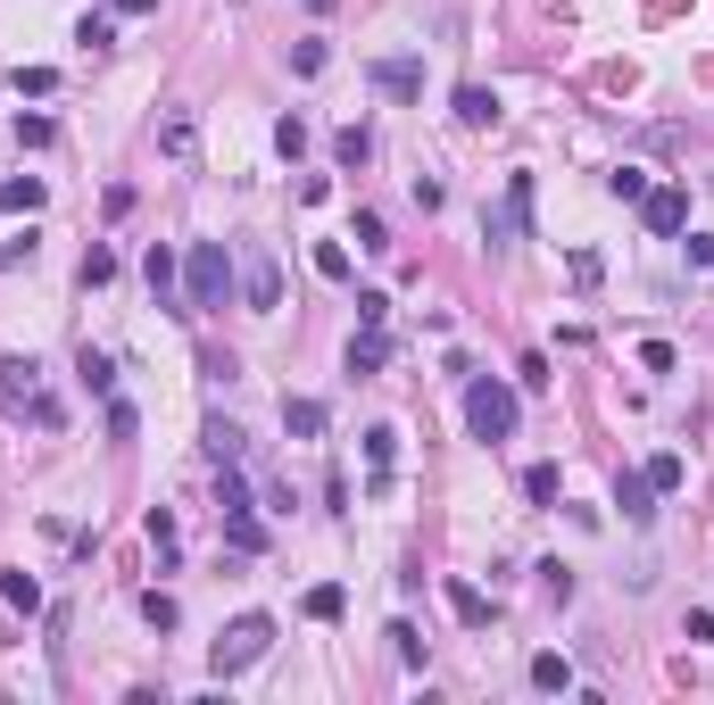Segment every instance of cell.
<instances>
[{"label": "cell", "mask_w": 714, "mask_h": 705, "mask_svg": "<svg viewBox=\"0 0 714 705\" xmlns=\"http://www.w3.org/2000/svg\"><path fill=\"white\" fill-rule=\"evenodd\" d=\"M233 299V258L225 242H191L183 249V316H216Z\"/></svg>", "instance_id": "cell-1"}, {"label": "cell", "mask_w": 714, "mask_h": 705, "mask_svg": "<svg viewBox=\"0 0 714 705\" xmlns=\"http://www.w3.org/2000/svg\"><path fill=\"white\" fill-rule=\"evenodd\" d=\"M266 648H275V614H233L225 639L208 648V672H216V681H233V672H249Z\"/></svg>", "instance_id": "cell-2"}, {"label": "cell", "mask_w": 714, "mask_h": 705, "mask_svg": "<svg viewBox=\"0 0 714 705\" xmlns=\"http://www.w3.org/2000/svg\"><path fill=\"white\" fill-rule=\"evenodd\" d=\"M0 407L34 415L42 432H58V399H42V366L34 357H0Z\"/></svg>", "instance_id": "cell-3"}, {"label": "cell", "mask_w": 714, "mask_h": 705, "mask_svg": "<svg viewBox=\"0 0 714 705\" xmlns=\"http://www.w3.org/2000/svg\"><path fill=\"white\" fill-rule=\"evenodd\" d=\"M466 432H473V440H507V432H515V390L490 382V373L466 382Z\"/></svg>", "instance_id": "cell-4"}, {"label": "cell", "mask_w": 714, "mask_h": 705, "mask_svg": "<svg viewBox=\"0 0 714 705\" xmlns=\"http://www.w3.org/2000/svg\"><path fill=\"white\" fill-rule=\"evenodd\" d=\"M242 299L258 307V316H275V307H282V275H275V258H266L258 242L242 249Z\"/></svg>", "instance_id": "cell-5"}, {"label": "cell", "mask_w": 714, "mask_h": 705, "mask_svg": "<svg viewBox=\"0 0 714 705\" xmlns=\"http://www.w3.org/2000/svg\"><path fill=\"white\" fill-rule=\"evenodd\" d=\"M225 515V548L233 557H266V523H258V506H216Z\"/></svg>", "instance_id": "cell-6"}, {"label": "cell", "mask_w": 714, "mask_h": 705, "mask_svg": "<svg viewBox=\"0 0 714 705\" xmlns=\"http://www.w3.org/2000/svg\"><path fill=\"white\" fill-rule=\"evenodd\" d=\"M639 216H648V233H665V242H673L681 224H690V200L665 183V191H648V200H639Z\"/></svg>", "instance_id": "cell-7"}, {"label": "cell", "mask_w": 714, "mask_h": 705, "mask_svg": "<svg viewBox=\"0 0 714 705\" xmlns=\"http://www.w3.org/2000/svg\"><path fill=\"white\" fill-rule=\"evenodd\" d=\"M375 83L391 100H424V67H415V58H375Z\"/></svg>", "instance_id": "cell-8"}, {"label": "cell", "mask_w": 714, "mask_h": 705, "mask_svg": "<svg viewBox=\"0 0 714 705\" xmlns=\"http://www.w3.org/2000/svg\"><path fill=\"white\" fill-rule=\"evenodd\" d=\"M158 149H167V158H191V149H200V116L167 109V116H158Z\"/></svg>", "instance_id": "cell-9"}, {"label": "cell", "mask_w": 714, "mask_h": 705, "mask_svg": "<svg viewBox=\"0 0 714 705\" xmlns=\"http://www.w3.org/2000/svg\"><path fill=\"white\" fill-rule=\"evenodd\" d=\"M391 457H399V432L375 424V432H366V482H375V490H391Z\"/></svg>", "instance_id": "cell-10"}, {"label": "cell", "mask_w": 714, "mask_h": 705, "mask_svg": "<svg viewBox=\"0 0 714 705\" xmlns=\"http://www.w3.org/2000/svg\"><path fill=\"white\" fill-rule=\"evenodd\" d=\"M615 506L632 523H648V515H657V482H648V473H615Z\"/></svg>", "instance_id": "cell-11"}, {"label": "cell", "mask_w": 714, "mask_h": 705, "mask_svg": "<svg viewBox=\"0 0 714 705\" xmlns=\"http://www.w3.org/2000/svg\"><path fill=\"white\" fill-rule=\"evenodd\" d=\"M457 125H499V92H482V83H457Z\"/></svg>", "instance_id": "cell-12"}, {"label": "cell", "mask_w": 714, "mask_h": 705, "mask_svg": "<svg viewBox=\"0 0 714 705\" xmlns=\"http://www.w3.org/2000/svg\"><path fill=\"white\" fill-rule=\"evenodd\" d=\"M142 275H150L158 307H175V299H183V275H175V249H150V258H142Z\"/></svg>", "instance_id": "cell-13"}, {"label": "cell", "mask_w": 714, "mask_h": 705, "mask_svg": "<svg viewBox=\"0 0 714 705\" xmlns=\"http://www.w3.org/2000/svg\"><path fill=\"white\" fill-rule=\"evenodd\" d=\"M449 614L466 623V631H490V597L473 590V581H449Z\"/></svg>", "instance_id": "cell-14"}, {"label": "cell", "mask_w": 714, "mask_h": 705, "mask_svg": "<svg viewBox=\"0 0 714 705\" xmlns=\"http://www.w3.org/2000/svg\"><path fill=\"white\" fill-rule=\"evenodd\" d=\"M532 689H540V697H565V689H573V664H565L557 648H540L532 656Z\"/></svg>", "instance_id": "cell-15"}, {"label": "cell", "mask_w": 714, "mask_h": 705, "mask_svg": "<svg viewBox=\"0 0 714 705\" xmlns=\"http://www.w3.org/2000/svg\"><path fill=\"white\" fill-rule=\"evenodd\" d=\"M282 432H291V440H316L324 432V399H282Z\"/></svg>", "instance_id": "cell-16"}, {"label": "cell", "mask_w": 714, "mask_h": 705, "mask_svg": "<svg viewBox=\"0 0 714 705\" xmlns=\"http://www.w3.org/2000/svg\"><path fill=\"white\" fill-rule=\"evenodd\" d=\"M382 357H391V340H382L375 324H357V340H349V373H382Z\"/></svg>", "instance_id": "cell-17"}, {"label": "cell", "mask_w": 714, "mask_h": 705, "mask_svg": "<svg viewBox=\"0 0 714 705\" xmlns=\"http://www.w3.org/2000/svg\"><path fill=\"white\" fill-rule=\"evenodd\" d=\"M76 382L92 390V399H116V366H109L100 349H83V357H76Z\"/></svg>", "instance_id": "cell-18"}, {"label": "cell", "mask_w": 714, "mask_h": 705, "mask_svg": "<svg viewBox=\"0 0 714 705\" xmlns=\"http://www.w3.org/2000/svg\"><path fill=\"white\" fill-rule=\"evenodd\" d=\"M0 208H9V216H34L42 208V175H9V183H0Z\"/></svg>", "instance_id": "cell-19"}, {"label": "cell", "mask_w": 714, "mask_h": 705, "mask_svg": "<svg viewBox=\"0 0 714 705\" xmlns=\"http://www.w3.org/2000/svg\"><path fill=\"white\" fill-rule=\"evenodd\" d=\"M524 499L532 506H557L565 499V473H557V465H524Z\"/></svg>", "instance_id": "cell-20"}, {"label": "cell", "mask_w": 714, "mask_h": 705, "mask_svg": "<svg viewBox=\"0 0 714 705\" xmlns=\"http://www.w3.org/2000/svg\"><path fill=\"white\" fill-rule=\"evenodd\" d=\"M333 158H341V167H366V158H375V133H366V125H341V133H333Z\"/></svg>", "instance_id": "cell-21"}, {"label": "cell", "mask_w": 714, "mask_h": 705, "mask_svg": "<svg viewBox=\"0 0 714 705\" xmlns=\"http://www.w3.org/2000/svg\"><path fill=\"white\" fill-rule=\"evenodd\" d=\"M341 606H349L341 581H316V590H308V623H341Z\"/></svg>", "instance_id": "cell-22"}, {"label": "cell", "mask_w": 714, "mask_h": 705, "mask_svg": "<svg viewBox=\"0 0 714 705\" xmlns=\"http://www.w3.org/2000/svg\"><path fill=\"white\" fill-rule=\"evenodd\" d=\"M142 531H150V548H158V573H175V515H167V506H150Z\"/></svg>", "instance_id": "cell-23"}, {"label": "cell", "mask_w": 714, "mask_h": 705, "mask_svg": "<svg viewBox=\"0 0 714 705\" xmlns=\"http://www.w3.org/2000/svg\"><path fill=\"white\" fill-rule=\"evenodd\" d=\"M382 639H391V656H399L408 672H424V631H415V623H391Z\"/></svg>", "instance_id": "cell-24"}, {"label": "cell", "mask_w": 714, "mask_h": 705, "mask_svg": "<svg viewBox=\"0 0 714 705\" xmlns=\"http://www.w3.org/2000/svg\"><path fill=\"white\" fill-rule=\"evenodd\" d=\"M639 473L657 482V499H665V490H681V482H690V465H681L673 448H665V457H648V465H639Z\"/></svg>", "instance_id": "cell-25"}, {"label": "cell", "mask_w": 714, "mask_h": 705, "mask_svg": "<svg viewBox=\"0 0 714 705\" xmlns=\"http://www.w3.org/2000/svg\"><path fill=\"white\" fill-rule=\"evenodd\" d=\"M142 623H150V631H175V623H183V606H175L167 590H142Z\"/></svg>", "instance_id": "cell-26"}, {"label": "cell", "mask_w": 714, "mask_h": 705, "mask_svg": "<svg viewBox=\"0 0 714 705\" xmlns=\"http://www.w3.org/2000/svg\"><path fill=\"white\" fill-rule=\"evenodd\" d=\"M76 42H83V51H109V42H116V9H92V18L76 25Z\"/></svg>", "instance_id": "cell-27"}, {"label": "cell", "mask_w": 714, "mask_h": 705, "mask_svg": "<svg viewBox=\"0 0 714 705\" xmlns=\"http://www.w3.org/2000/svg\"><path fill=\"white\" fill-rule=\"evenodd\" d=\"M349 242H357V249H391V224H382L375 208H357V224H349Z\"/></svg>", "instance_id": "cell-28"}, {"label": "cell", "mask_w": 714, "mask_h": 705, "mask_svg": "<svg viewBox=\"0 0 714 705\" xmlns=\"http://www.w3.org/2000/svg\"><path fill=\"white\" fill-rule=\"evenodd\" d=\"M0 597H9L18 614H34V606H42V581H34V573H9V581H0Z\"/></svg>", "instance_id": "cell-29"}, {"label": "cell", "mask_w": 714, "mask_h": 705, "mask_svg": "<svg viewBox=\"0 0 714 705\" xmlns=\"http://www.w3.org/2000/svg\"><path fill=\"white\" fill-rule=\"evenodd\" d=\"M100 282H116V249H83V291H100Z\"/></svg>", "instance_id": "cell-30"}, {"label": "cell", "mask_w": 714, "mask_h": 705, "mask_svg": "<svg viewBox=\"0 0 714 705\" xmlns=\"http://www.w3.org/2000/svg\"><path fill=\"white\" fill-rule=\"evenodd\" d=\"M208 457H216V465H242V432H233V424H208Z\"/></svg>", "instance_id": "cell-31"}, {"label": "cell", "mask_w": 714, "mask_h": 705, "mask_svg": "<svg viewBox=\"0 0 714 705\" xmlns=\"http://www.w3.org/2000/svg\"><path fill=\"white\" fill-rule=\"evenodd\" d=\"M606 191H615V200H648V175H639V167H615V175H606Z\"/></svg>", "instance_id": "cell-32"}, {"label": "cell", "mask_w": 714, "mask_h": 705, "mask_svg": "<svg viewBox=\"0 0 714 705\" xmlns=\"http://www.w3.org/2000/svg\"><path fill=\"white\" fill-rule=\"evenodd\" d=\"M291 67H300V75H324V67H333V51H324V42H291Z\"/></svg>", "instance_id": "cell-33"}, {"label": "cell", "mask_w": 714, "mask_h": 705, "mask_svg": "<svg viewBox=\"0 0 714 705\" xmlns=\"http://www.w3.org/2000/svg\"><path fill=\"white\" fill-rule=\"evenodd\" d=\"M18 142H25V149H51L58 125H51V116H18Z\"/></svg>", "instance_id": "cell-34"}, {"label": "cell", "mask_w": 714, "mask_h": 705, "mask_svg": "<svg viewBox=\"0 0 714 705\" xmlns=\"http://www.w3.org/2000/svg\"><path fill=\"white\" fill-rule=\"evenodd\" d=\"M316 275H324V282H349V249L324 242V249H316Z\"/></svg>", "instance_id": "cell-35"}, {"label": "cell", "mask_w": 714, "mask_h": 705, "mask_svg": "<svg viewBox=\"0 0 714 705\" xmlns=\"http://www.w3.org/2000/svg\"><path fill=\"white\" fill-rule=\"evenodd\" d=\"M357 324H375V333H382V324H391V299H382V291H357Z\"/></svg>", "instance_id": "cell-36"}, {"label": "cell", "mask_w": 714, "mask_h": 705, "mask_svg": "<svg viewBox=\"0 0 714 705\" xmlns=\"http://www.w3.org/2000/svg\"><path fill=\"white\" fill-rule=\"evenodd\" d=\"M275 149H282V158H300V149H308V125H300V116H282V125H275Z\"/></svg>", "instance_id": "cell-37"}, {"label": "cell", "mask_w": 714, "mask_h": 705, "mask_svg": "<svg viewBox=\"0 0 714 705\" xmlns=\"http://www.w3.org/2000/svg\"><path fill=\"white\" fill-rule=\"evenodd\" d=\"M565 266H573V282H582V291H590V282L606 275V258H599V249H573V258H565Z\"/></svg>", "instance_id": "cell-38"}, {"label": "cell", "mask_w": 714, "mask_h": 705, "mask_svg": "<svg viewBox=\"0 0 714 705\" xmlns=\"http://www.w3.org/2000/svg\"><path fill=\"white\" fill-rule=\"evenodd\" d=\"M133 432H142V415H133L125 399H109V440H133Z\"/></svg>", "instance_id": "cell-39"}, {"label": "cell", "mask_w": 714, "mask_h": 705, "mask_svg": "<svg viewBox=\"0 0 714 705\" xmlns=\"http://www.w3.org/2000/svg\"><path fill=\"white\" fill-rule=\"evenodd\" d=\"M18 92H34V100H51V92H58V75H51V67H25V75H18Z\"/></svg>", "instance_id": "cell-40"}, {"label": "cell", "mask_w": 714, "mask_h": 705, "mask_svg": "<svg viewBox=\"0 0 714 705\" xmlns=\"http://www.w3.org/2000/svg\"><path fill=\"white\" fill-rule=\"evenodd\" d=\"M681 639H690V648H714V614H706V606H698V614H690V623H681Z\"/></svg>", "instance_id": "cell-41"}, {"label": "cell", "mask_w": 714, "mask_h": 705, "mask_svg": "<svg viewBox=\"0 0 714 705\" xmlns=\"http://www.w3.org/2000/svg\"><path fill=\"white\" fill-rule=\"evenodd\" d=\"M540 590H548V597L565 606V597H573V573H565V564H540Z\"/></svg>", "instance_id": "cell-42"}, {"label": "cell", "mask_w": 714, "mask_h": 705, "mask_svg": "<svg viewBox=\"0 0 714 705\" xmlns=\"http://www.w3.org/2000/svg\"><path fill=\"white\" fill-rule=\"evenodd\" d=\"M158 0H116V18H150Z\"/></svg>", "instance_id": "cell-43"}]
</instances>
